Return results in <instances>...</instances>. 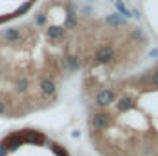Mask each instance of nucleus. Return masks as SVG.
I'll return each mask as SVG.
<instances>
[{"label":"nucleus","instance_id":"nucleus-4","mask_svg":"<svg viewBox=\"0 0 158 156\" xmlns=\"http://www.w3.org/2000/svg\"><path fill=\"white\" fill-rule=\"evenodd\" d=\"M22 136H24V143H30V145L46 143V136L39 130H22Z\"/></svg>","mask_w":158,"mask_h":156},{"label":"nucleus","instance_id":"nucleus-3","mask_svg":"<svg viewBox=\"0 0 158 156\" xmlns=\"http://www.w3.org/2000/svg\"><path fill=\"white\" fill-rule=\"evenodd\" d=\"M31 83H30V77L28 76H17L13 77V88H15V94L19 96H26L28 90H30Z\"/></svg>","mask_w":158,"mask_h":156},{"label":"nucleus","instance_id":"nucleus-1","mask_svg":"<svg viewBox=\"0 0 158 156\" xmlns=\"http://www.w3.org/2000/svg\"><path fill=\"white\" fill-rule=\"evenodd\" d=\"M44 33H46L48 42H52V44H61V42H64V39H66L68 30H66L63 24H52V26L46 28Z\"/></svg>","mask_w":158,"mask_h":156},{"label":"nucleus","instance_id":"nucleus-10","mask_svg":"<svg viewBox=\"0 0 158 156\" xmlns=\"http://www.w3.org/2000/svg\"><path fill=\"white\" fill-rule=\"evenodd\" d=\"M11 17H15V15H9V17H0V22H4V20H7V18H11Z\"/></svg>","mask_w":158,"mask_h":156},{"label":"nucleus","instance_id":"nucleus-8","mask_svg":"<svg viewBox=\"0 0 158 156\" xmlns=\"http://www.w3.org/2000/svg\"><path fill=\"white\" fill-rule=\"evenodd\" d=\"M0 116H9V105L2 97H0Z\"/></svg>","mask_w":158,"mask_h":156},{"label":"nucleus","instance_id":"nucleus-9","mask_svg":"<svg viewBox=\"0 0 158 156\" xmlns=\"http://www.w3.org/2000/svg\"><path fill=\"white\" fill-rule=\"evenodd\" d=\"M0 156H7V149H6L2 143H0Z\"/></svg>","mask_w":158,"mask_h":156},{"label":"nucleus","instance_id":"nucleus-5","mask_svg":"<svg viewBox=\"0 0 158 156\" xmlns=\"http://www.w3.org/2000/svg\"><path fill=\"white\" fill-rule=\"evenodd\" d=\"M114 4H116V9L119 11V15H121V17H125V18H129V17H131V9H127V7H125V4H123L121 0H114Z\"/></svg>","mask_w":158,"mask_h":156},{"label":"nucleus","instance_id":"nucleus-2","mask_svg":"<svg viewBox=\"0 0 158 156\" xmlns=\"http://www.w3.org/2000/svg\"><path fill=\"white\" fill-rule=\"evenodd\" d=\"M0 143L7 149V153H9V151H17L19 147H22V145H24V136H22V130H19V132H13V134L6 136Z\"/></svg>","mask_w":158,"mask_h":156},{"label":"nucleus","instance_id":"nucleus-6","mask_svg":"<svg viewBox=\"0 0 158 156\" xmlns=\"http://www.w3.org/2000/svg\"><path fill=\"white\" fill-rule=\"evenodd\" d=\"M52 151H53V154L55 156H70V153H68L63 145H57V143L52 145Z\"/></svg>","mask_w":158,"mask_h":156},{"label":"nucleus","instance_id":"nucleus-7","mask_svg":"<svg viewBox=\"0 0 158 156\" xmlns=\"http://www.w3.org/2000/svg\"><path fill=\"white\" fill-rule=\"evenodd\" d=\"M33 2H35V0H28V2H24V4H22V6H20L19 9H17V13H15V17H19V15H24V13H28Z\"/></svg>","mask_w":158,"mask_h":156}]
</instances>
